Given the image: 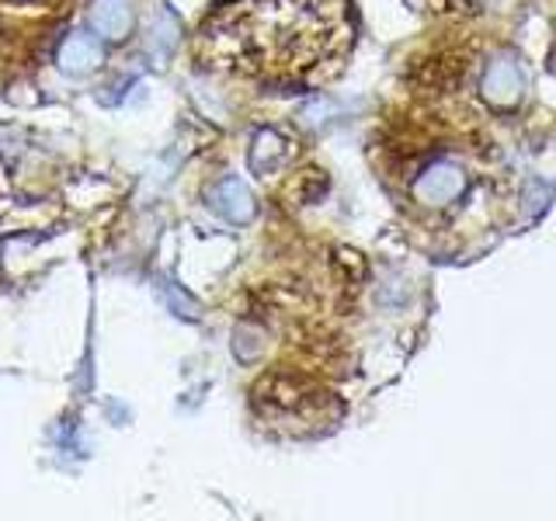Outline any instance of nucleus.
<instances>
[{"mask_svg":"<svg viewBox=\"0 0 556 521\" xmlns=\"http://www.w3.org/2000/svg\"><path fill=\"white\" fill-rule=\"evenodd\" d=\"M466 188V174L459 164L452 161H434L425 174H417L414 181V199L425 205H448L463 195Z\"/></svg>","mask_w":556,"mask_h":521,"instance_id":"2","label":"nucleus"},{"mask_svg":"<svg viewBox=\"0 0 556 521\" xmlns=\"http://www.w3.org/2000/svg\"><path fill=\"white\" fill-rule=\"evenodd\" d=\"M136 25V11L129 0H91V28L109 42L129 39Z\"/></svg>","mask_w":556,"mask_h":521,"instance_id":"4","label":"nucleus"},{"mask_svg":"<svg viewBox=\"0 0 556 521\" xmlns=\"http://www.w3.org/2000/svg\"><path fill=\"white\" fill-rule=\"evenodd\" d=\"M208 205H213L223 219H230V223H237V226L251 223L254 213H257L251 188L243 185L240 178H223L213 191H208Z\"/></svg>","mask_w":556,"mask_h":521,"instance_id":"3","label":"nucleus"},{"mask_svg":"<svg viewBox=\"0 0 556 521\" xmlns=\"http://www.w3.org/2000/svg\"><path fill=\"white\" fill-rule=\"evenodd\" d=\"M174 42H178V25H174L167 14H161L153 22V35H147V52L156 63H164L170 56Z\"/></svg>","mask_w":556,"mask_h":521,"instance_id":"7","label":"nucleus"},{"mask_svg":"<svg viewBox=\"0 0 556 521\" xmlns=\"http://www.w3.org/2000/svg\"><path fill=\"white\" fill-rule=\"evenodd\" d=\"M56 60H60V69H63V74H70V77H84V74H91V69L101 66L104 49H101V42L94 39V35L77 31V35H70V39L60 46Z\"/></svg>","mask_w":556,"mask_h":521,"instance_id":"5","label":"nucleus"},{"mask_svg":"<svg viewBox=\"0 0 556 521\" xmlns=\"http://www.w3.org/2000/svg\"><path fill=\"white\" fill-rule=\"evenodd\" d=\"M282 156H286V143L278 139V132H271V129L257 132L254 150H251V167H254L257 174L275 170L278 164H282Z\"/></svg>","mask_w":556,"mask_h":521,"instance_id":"6","label":"nucleus"},{"mask_svg":"<svg viewBox=\"0 0 556 521\" xmlns=\"http://www.w3.org/2000/svg\"><path fill=\"white\" fill-rule=\"evenodd\" d=\"M480 91H483L486 101L494 104V109H515V104L529 91V77L515 60L501 56V60H494L491 66H486V74L480 80Z\"/></svg>","mask_w":556,"mask_h":521,"instance_id":"1","label":"nucleus"}]
</instances>
